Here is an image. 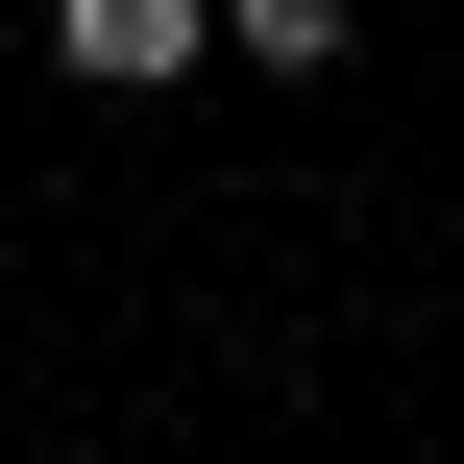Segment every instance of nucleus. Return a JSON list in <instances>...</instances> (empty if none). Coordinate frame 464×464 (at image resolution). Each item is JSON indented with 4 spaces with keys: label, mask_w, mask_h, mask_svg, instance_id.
<instances>
[{
    "label": "nucleus",
    "mask_w": 464,
    "mask_h": 464,
    "mask_svg": "<svg viewBox=\"0 0 464 464\" xmlns=\"http://www.w3.org/2000/svg\"><path fill=\"white\" fill-rule=\"evenodd\" d=\"M49 49H73L98 98H171V73L220 49V0H49Z\"/></svg>",
    "instance_id": "nucleus-1"
},
{
    "label": "nucleus",
    "mask_w": 464,
    "mask_h": 464,
    "mask_svg": "<svg viewBox=\"0 0 464 464\" xmlns=\"http://www.w3.org/2000/svg\"><path fill=\"white\" fill-rule=\"evenodd\" d=\"M220 49H245V73H343V49H367V0H220Z\"/></svg>",
    "instance_id": "nucleus-2"
}]
</instances>
